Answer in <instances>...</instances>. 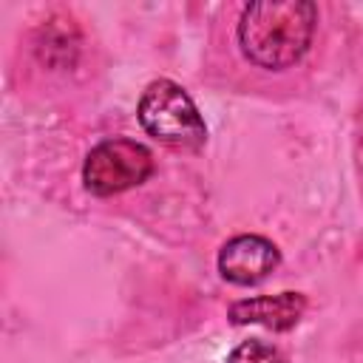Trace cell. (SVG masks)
<instances>
[{
    "mask_svg": "<svg viewBox=\"0 0 363 363\" xmlns=\"http://www.w3.org/2000/svg\"><path fill=\"white\" fill-rule=\"evenodd\" d=\"M318 9L309 0H267L250 3L238 20L241 54L267 71L295 65L312 45Z\"/></svg>",
    "mask_w": 363,
    "mask_h": 363,
    "instance_id": "6da1fadb",
    "label": "cell"
},
{
    "mask_svg": "<svg viewBox=\"0 0 363 363\" xmlns=\"http://www.w3.org/2000/svg\"><path fill=\"white\" fill-rule=\"evenodd\" d=\"M136 116L147 136H153L170 147L199 150L207 142V125H204L196 102L173 79H164V77L153 79L139 96Z\"/></svg>",
    "mask_w": 363,
    "mask_h": 363,
    "instance_id": "7a4b0ae2",
    "label": "cell"
},
{
    "mask_svg": "<svg viewBox=\"0 0 363 363\" xmlns=\"http://www.w3.org/2000/svg\"><path fill=\"white\" fill-rule=\"evenodd\" d=\"M153 173V156L142 142L105 139L85 156L82 184L94 196H116L139 187Z\"/></svg>",
    "mask_w": 363,
    "mask_h": 363,
    "instance_id": "3957f363",
    "label": "cell"
},
{
    "mask_svg": "<svg viewBox=\"0 0 363 363\" xmlns=\"http://www.w3.org/2000/svg\"><path fill=\"white\" fill-rule=\"evenodd\" d=\"M216 264H218V272L224 281L238 284V286H252V284L264 281L281 264V252L269 238L244 233V235L230 238L218 250Z\"/></svg>",
    "mask_w": 363,
    "mask_h": 363,
    "instance_id": "277c9868",
    "label": "cell"
},
{
    "mask_svg": "<svg viewBox=\"0 0 363 363\" xmlns=\"http://www.w3.org/2000/svg\"><path fill=\"white\" fill-rule=\"evenodd\" d=\"M306 312V298L301 292H278V295H258V298H244L235 301L227 312V318L235 326L255 323L267 326L272 332H286L298 326V320Z\"/></svg>",
    "mask_w": 363,
    "mask_h": 363,
    "instance_id": "5b68a950",
    "label": "cell"
},
{
    "mask_svg": "<svg viewBox=\"0 0 363 363\" xmlns=\"http://www.w3.org/2000/svg\"><path fill=\"white\" fill-rule=\"evenodd\" d=\"M227 363H289V360L281 354V349H275L267 340H244L227 354Z\"/></svg>",
    "mask_w": 363,
    "mask_h": 363,
    "instance_id": "8992f818",
    "label": "cell"
}]
</instances>
